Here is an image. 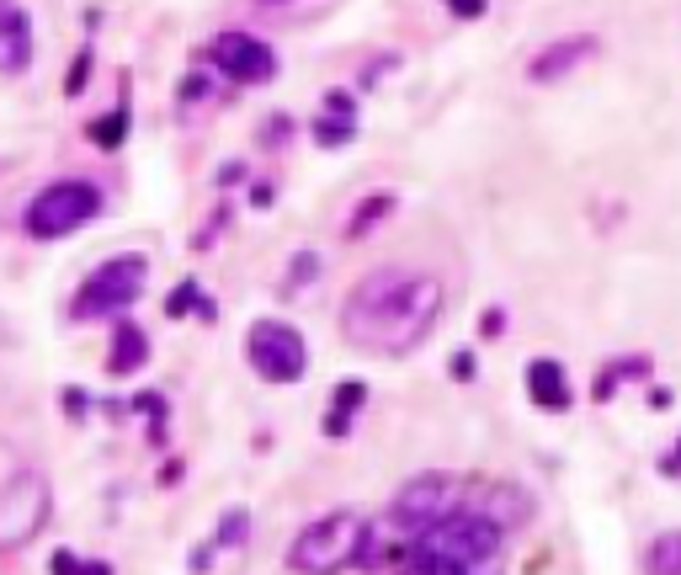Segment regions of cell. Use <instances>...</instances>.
<instances>
[{
  "mask_svg": "<svg viewBox=\"0 0 681 575\" xmlns=\"http://www.w3.org/2000/svg\"><path fill=\"white\" fill-rule=\"evenodd\" d=\"M645 575H681V528L660 533V539L645 549Z\"/></svg>",
  "mask_w": 681,
  "mask_h": 575,
  "instance_id": "cell-17",
  "label": "cell"
},
{
  "mask_svg": "<svg viewBox=\"0 0 681 575\" xmlns=\"http://www.w3.org/2000/svg\"><path fill=\"white\" fill-rule=\"evenodd\" d=\"M49 571L54 575H113V565H107V560H75L70 549H60V554L49 560Z\"/></svg>",
  "mask_w": 681,
  "mask_h": 575,
  "instance_id": "cell-24",
  "label": "cell"
},
{
  "mask_svg": "<svg viewBox=\"0 0 681 575\" xmlns=\"http://www.w3.org/2000/svg\"><path fill=\"white\" fill-rule=\"evenodd\" d=\"M288 134H294V118H283V113H277V118H267V123H262V150H277Z\"/></svg>",
  "mask_w": 681,
  "mask_h": 575,
  "instance_id": "cell-27",
  "label": "cell"
},
{
  "mask_svg": "<svg viewBox=\"0 0 681 575\" xmlns=\"http://www.w3.org/2000/svg\"><path fill=\"white\" fill-rule=\"evenodd\" d=\"M506 331V315L501 309H485V315H479V336H501Z\"/></svg>",
  "mask_w": 681,
  "mask_h": 575,
  "instance_id": "cell-30",
  "label": "cell"
},
{
  "mask_svg": "<svg viewBox=\"0 0 681 575\" xmlns=\"http://www.w3.org/2000/svg\"><path fill=\"white\" fill-rule=\"evenodd\" d=\"M149 358V336L134 326V320H118L113 326V358H107V373H118V379H128V373H139Z\"/></svg>",
  "mask_w": 681,
  "mask_h": 575,
  "instance_id": "cell-15",
  "label": "cell"
},
{
  "mask_svg": "<svg viewBox=\"0 0 681 575\" xmlns=\"http://www.w3.org/2000/svg\"><path fill=\"white\" fill-rule=\"evenodd\" d=\"M352 134H357V96L352 92H326L320 118H315V145L341 150V145H352Z\"/></svg>",
  "mask_w": 681,
  "mask_h": 575,
  "instance_id": "cell-13",
  "label": "cell"
},
{
  "mask_svg": "<svg viewBox=\"0 0 681 575\" xmlns=\"http://www.w3.org/2000/svg\"><path fill=\"white\" fill-rule=\"evenodd\" d=\"M245 528H251V512H245V507L224 512L219 517V539H213V549H240L245 544Z\"/></svg>",
  "mask_w": 681,
  "mask_h": 575,
  "instance_id": "cell-23",
  "label": "cell"
},
{
  "mask_svg": "<svg viewBox=\"0 0 681 575\" xmlns=\"http://www.w3.org/2000/svg\"><path fill=\"white\" fill-rule=\"evenodd\" d=\"M60 400H64V411H70V416H86V390H64Z\"/></svg>",
  "mask_w": 681,
  "mask_h": 575,
  "instance_id": "cell-33",
  "label": "cell"
},
{
  "mask_svg": "<svg viewBox=\"0 0 681 575\" xmlns=\"http://www.w3.org/2000/svg\"><path fill=\"white\" fill-rule=\"evenodd\" d=\"M373 549V522L357 512H330L320 522H309L288 549V571L298 575H341L357 560H368Z\"/></svg>",
  "mask_w": 681,
  "mask_h": 575,
  "instance_id": "cell-2",
  "label": "cell"
},
{
  "mask_svg": "<svg viewBox=\"0 0 681 575\" xmlns=\"http://www.w3.org/2000/svg\"><path fill=\"white\" fill-rule=\"evenodd\" d=\"M192 96H208V75H203V70H192V75L181 81V102H192Z\"/></svg>",
  "mask_w": 681,
  "mask_h": 575,
  "instance_id": "cell-29",
  "label": "cell"
},
{
  "mask_svg": "<svg viewBox=\"0 0 681 575\" xmlns=\"http://www.w3.org/2000/svg\"><path fill=\"white\" fill-rule=\"evenodd\" d=\"M362 400H368V384H357V379H347V384H336V405H330L326 416V437H347L352 432V416L362 411Z\"/></svg>",
  "mask_w": 681,
  "mask_h": 575,
  "instance_id": "cell-16",
  "label": "cell"
},
{
  "mask_svg": "<svg viewBox=\"0 0 681 575\" xmlns=\"http://www.w3.org/2000/svg\"><path fill=\"white\" fill-rule=\"evenodd\" d=\"M245 358L267 384H298L309 373V347L288 320H256L245 336Z\"/></svg>",
  "mask_w": 681,
  "mask_h": 575,
  "instance_id": "cell-7",
  "label": "cell"
},
{
  "mask_svg": "<svg viewBox=\"0 0 681 575\" xmlns=\"http://www.w3.org/2000/svg\"><path fill=\"white\" fill-rule=\"evenodd\" d=\"M86 134H91V145H96V150H123V145H128V107H113L107 118L91 123Z\"/></svg>",
  "mask_w": 681,
  "mask_h": 575,
  "instance_id": "cell-20",
  "label": "cell"
},
{
  "mask_svg": "<svg viewBox=\"0 0 681 575\" xmlns=\"http://www.w3.org/2000/svg\"><path fill=\"white\" fill-rule=\"evenodd\" d=\"M453 379H475V358H469V352L453 358Z\"/></svg>",
  "mask_w": 681,
  "mask_h": 575,
  "instance_id": "cell-34",
  "label": "cell"
},
{
  "mask_svg": "<svg viewBox=\"0 0 681 575\" xmlns=\"http://www.w3.org/2000/svg\"><path fill=\"white\" fill-rule=\"evenodd\" d=\"M32 64V17L28 6L0 0V75H22Z\"/></svg>",
  "mask_w": 681,
  "mask_h": 575,
  "instance_id": "cell-12",
  "label": "cell"
},
{
  "mask_svg": "<svg viewBox=\"0 0 681 575\" xmlns=\"http://www.w3.org/2000/svg\"><path fill=\"white\" fill-rule=\"evenodd\" d=\"M91 60H96V54H91V43H86V49L75 54V64H70V75H64V96H81V92H86V81H91Z\"/></svg>",
  "mask_w": 681,
  "mask_h": 575,
  "instance_id": "cell-26",
  "label": "cell"
},
{
  "mask_svg": "<svg viewBox=\"0 0 681 575\" xmlns=\"http://www.w3.org/2000/svg\"><path fill=\"white\" fill-rule=\"evenodd\" d=\"M447 6H453V17H464V22L485 17V0H447Z\"/></svg>",
  "mask_w": 681,
  "mask_h": 575,
  "instance_id": "cell-31",
  "label": "cell"
},
{
  "mask_svg": "<svg viewBox=\"0 0 681 575\" xmlns=\"http://www.w3.org/2000/svg\"><path fill=\"white\" fill-rule=\"evenodd\" d=\"M400 575H475V571L458 565V560H437V554H415V549H405V571Z\"/></svg>",
  "mask_w": 681,
  "mask_h": 575,
  "instance_id": "cell-22",
  "label": "cell"
},
{
  "mask_svg": "<svg viewBox=\"0 0 681 575\" xmlns=\"http://www.w3.org/2000/svg\"><path fill=\"white\" fill-rule=\"evenodd\" d=\"M187 309H198V320H213V304L203 299L198 277L177 283V288H171V299H166V315H171V320H187Z\"/></svg>",
  "mask_w": 681,
  "mask_h": 575,
  "instance_id": "cell-19",
  "label": "cell"
},
{
  "mask_svg": "<svg viewBox=\"0 0 681 575\" xmlns=\"http://www.w3.org/2000/svg\"><path fill=\"white\" fill-rule=\"evenodd\" d=\"M660 475H666V480H681V437H677V448L660 458Z\"/></svg>",
  "mask_w": 681,
  "mask_h": 575,
  "instance_id": "cell-32",
  "label": "cell"
},
{
  "mask_svg": "<svg viewBox=\"0 0 681 575\" xmlns=\"http://www.w3.org/2000/svg\"><path fill=\"white\" fill-rule=\"evenodd\" d=\"M251 203H256V209H272V182H256V192H251Z\"/></svg>",
  "mask_w": 681,
  "mask_h": 575,
  "instance_id": "cell-35",
  "label": "cell"
},
{
  "mask_svg": "<svg viewBox=\"0 0 681 575\" xmlns=\"http://www.w3.org/2000/svg\"><path fill=\"white\" fill-rule=\"evenodd\" d=\"M506 533L511 528H501L496 517L485 512H453L443 517L437 528H426V533H411V549L415 554H437V560H458V565H469V571H496L506 554Z\"/></svg>",
  "mask_w": 681,
  "mask_h": 575,
  "instance_id": "cell-3",
  "label": "cell"
},
{
  "mask_svg": "<svg viewBox=\"0 0 681 575\" xmlns=\"http://www.w3.org/2000/svg\"><path fill=\"white\" fill-rule=\"evenodd\" d=\"M320 277V256L315 251H298L294 256V267H288V283H283V294H298L304 283H315Z\"/></svg>",
  "mask_w": 681,
  "mask_h": 575,
  "instance_id": "cell-25",
  "label": "cell"
},
{
  "mask_svg": "<svg viewBox=\"0 0 681 575\" xmlns=\"http://www.w3.org/2000/svg\"><path fill=\"white\" fill-rule=\"evenodd\" d=\"M240 177H245V166H240V160H235V166H224V171H219V182H224V187H235Z\"/></svg>",
  "mask_w": 681,
  "mask_h": 575,
  "instance_id": "cell-36",
  "label": "cell"
},
{
  "mask_svg": "<svg viewBox=\"0 0 681 575\" xmlns=\"http://www.w3.org/2000/svg\"><path fill=\"white\" fill-rule=\"evenodd\" d=\"M650 373V358H623V363H607L596 373V400H613V390H623L628 379H645Z\"/></svg>",
  "mask_w": 681,
  "mask_h": 575,
  "instance_id": "cell-18",
  "label": "cell"
},
{
  "mask_svg": "<svg viewBox=\"0 0 681 575\" xmlns=\"http://www.w3.org/2000/svg\"><path fill=\"white\" fill-rule=\"evenodd\" d=\"M453 512H464V485L453 475H415V480L400 485V496L389 507L394 528H405V533H426Z\"/></svg>",
  "mask_w": 681,
  "mask_h": 575,
  "instance_id": "cell-8",
  "label": "cell"
},
{
  "mask_svg": "<svg viewBox=\"0 0 681 575\" xmlns=\"http://www.w3.org/2000/svg\"><path fill=\"white\" fill-rule=\"evenodd\" d=\"M528 394H533L538 411H570V379H564V368L554 358H533L528 363Z\"/></svg>",
  "mask_w": 681,
  "mask_h": 575,
  "instance_id": "cell-14",
  "label": "cell"
},
{
  "mask_svg": "<svg viewBox=\"0 0 681 575\" xmlns=\"http://www.w3.org/2000/svg\"><path fill=\"white\" fill-rule=\"evenodd\" d=\"M145 283H149L145 256H134V251H128V256H113V262H102V267L81 283V294L70 299V320H75V326H91V320L123 315V309L139 304Z\"/></svg>",
  "mask_w": 681,
  "mask_h": 575,
  "instance_id": "cell-5",
  "label": "cell"
},
{
  "mask_svg": "<svg viewBox=\"0 0 681 575\" xmlns=\"http://www.w3.org/2000/svg\"><path fill=\"white\" fill-rule=\"evenodd\" d=\"M267 6H272V0H267ZM277 6H283V0H277Z\"/></svg>",
  "mask_w": 681,
  "mask_h": 575,
  "instance_id": "cell-37",
  "label": "cell"
},
{
  "mask_svg": "<svg viewBox=\"0 0 681 575\" xmlns=\"http://www.w3.org/2000/svg\"><path fill=\"white\" fill-rule=\"evenodd\" d=\"M464 507L496 517L501 528H517V522L533 517V496H528L517 480H479L475 490H464Z\"/></svg>",
  "mask_w": 681,
  "mask_h": 575,
  "instance_id": "cell-10",
  "label": "cell"
},
{
  "mask_svg": "<svg viewBox=\"0 0 681 575\" xmlns=\"http://www.w3.org/2000/svg\"><path fill=\"white\" fill-rule=\"evenodd\" d=\"M49 512H54V490L38 469H22L0 485V554L32 544L43 528H49Z\"/></svg>",
  "mask_w": 681,
  "mask_h": 575,
  "instance_id": "cell-6",
  "label": "cell"
},
{
  "mask_svg": "<svg viewBox=\"0 0 681 575\" xmlns=\"http://www.w3.org/2000/svg\"><path fill=\"white\" fill-rule=\"evenodd\" d=\"M224 81H235V86H272L277 81V49L262 43L256 32H219L213 43H208L203 54Z\"/></svg>",
  "mask_w": 681,
  "mask_h": 575,
  "instance_id": "cell-9",
  "label": "cell"
},
{
  "mask_svg": "<svg viewBox=\"0 0 681 575\" xmlns=\"http://www.w3.org/2000/svg\"><path fill=\"white\" fill-rule=\"evenodd\" d=\"M443 299L447 288L437 273L379 267L362 283H352V294L341 304V336L373 358H405L437 331Z\"/></svg>",
  "mask_w": 681,
  "mask_h": 575,
  "instance_id": "cell-1",
  "label": "cell"
},
{
  "mask_svg": "<svg viewBox=\"0 0 681 575\" xmlns=\"http://www.w3.org/2000/svg\"><path fill=\"white\" fill-rule=\"evenodd\" d=\"M102 209H107L102 187L86 182V177H64V182H49L38 198H32L22 224H28L32 241H64V235L86 230Z\"/></svg>",
  "mask_w": 681,
  "mask_h": 575,
  "instance_id": "cell-4",
  "label": "cell"
},
{
  "mask_svg": "<svg viewBox=\"0 0 681 575\" xmlns=\"http://www.w3.org/2000/svg\"><path fill=\"white\" fill-rule=\"evenodd\" d=\"M384 213H394V198H389V192L368 198V203H362V209H357L352 219H347V241H362V235H368V230H373V224H379Z\"/></svg>",
  "mask_w": 681,
  "mask_h": 575,
  "instance_id": "cell-21",
  "label": "cell"
},
{
  "mask_svg": "<svg viewBox=\"0 0 681 575\" xmlns=\"http://www.w3.org/2000/svg\"><path fill=\"white\" fill-rule=\"evenodd\" d=\"M134 411H139V416H155V422H166V400H160V394H134Z\"/></svg>",
  "mask_w": 681,
  "mask_h": 575,
  "instance_id": "cell-28",
  "label": "cell"
},
{
  "mask_svg": "<svg viewBox=\"0 0 681 575\" xmlns=\"http://www.w3.org/2000/svg\"><path fill=\"white\" fill-rule=\"evenodd\" d=\"M596 49H602V43H596L592 32H581V38H560V43H549V49L528 64V81L554 86V81H564L570 70H581L586 60H596Z\"/></svg>",
  "mask_w": 681,
  "mask_h": 575,
  "instance_id": "cell-11",
  "label": "cell"
}]
</instances>
